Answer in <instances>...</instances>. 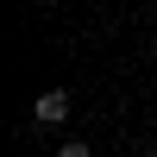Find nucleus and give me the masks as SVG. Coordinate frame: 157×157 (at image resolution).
<instances>
[{
  "mask_svg": "<svg viewBox=\"0 0 157 157\" xmlns=\"http://www.w3.org/2000/svg\"><path fill=\"white\" fill-rule=\"evenodd\" d=\"M69 107H75V101L63 94V88H50V94L32 101V120H38V126H63V120H69Z\"/></svg>",
  "mask_w": 157,
  "mask_h": 157,
  "instance_id": "obj_1",
  "label": "nucleus"
},
{
  "mask_svg": "<svg viewBox=\"0 0 157 157\" xmlns=\"http://www.w3.org/2000/svg\"><path fill=\"white\" fill-rule=\"evenodd\" d=\"M57 157H94V151H88V145H82V138H75V145H63Z\"/></svg>",
  "mask_w": 157,
  "mask_h": 157,
  "instance_id": "obj_2",
  "label": "nucleus"
}]
</instances>
